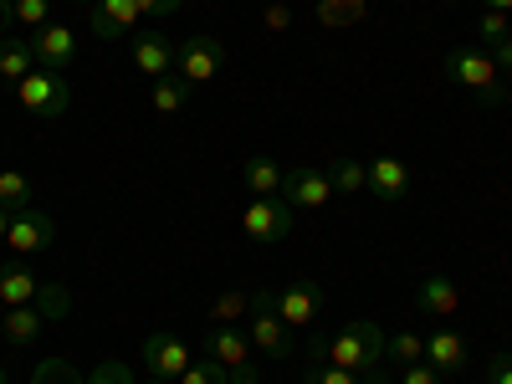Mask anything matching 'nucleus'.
<instances>
[{
	"label": "nucleus",
	"mask_w": 512,
	"mask_h": 384,
	"mask_svg": "<svg viewBox=\"0 0 512 384\" xmlns=\"http://www.w3.org/2000/svg\"><path fill=\"white\" fill-rule=\"evenodd\" d=\"M175 41H169V31H139L134 36V72H144L149 82L169 77L175 72Z\"/></svg>",
	"instance_id": "f8f14e48"
},
{
	"label": "nucleus",
	"mask_w": 512,
	"mask_h": 384,
	"mask_svg": "<svg viewBox=\"0 0 512 384\" xmlns=\"http://www.w3.org/2000/svg\"><path fill=\"white\" fill-rule=\"evenodd\" d=\"M6 241H11L16 256H36V251H47V246L57 241V221L47 216V210H36V205H31V210H16Z\"/></svg>",
	"instance_id": "9b49d317"
},
{
	"label": "nucleus",
	"mask_w": 512,
	"mask_h": 384,
	"mask_svg": "<svg viewBox=\"0 0 512 384\" xmlns=\"http://www.w3.org/2000/svg\"><path fill=\"white\" fill-rule=\"evenodd\" d=\"M41 328H47V313H41L36 303H21V308H6V323H0V333H6L11 349H31Z\"/></svg>",
	"instance_id": "6ab92c4d"
},
{
	"label": "nucleus",
	"mask_w": 512,
	"mask_h": 384,
	"mask_svg": "<svg viewBox=\"0 0 512 384\" xmlns=\"http://www.w3.org/2000/svg\"><path fill=\"white\" fill-rule=\"evenodd\" d=\"M139 6H144V16H149L154 26H164L169 16H175V11L185 6V0H139Z\"/></svg>",
	"instance_id": "f704fd0d"
},
{
	"label": "nucleus",
	"mask_w": 512,
	"mask_h": 384,
	"mask_svg": "<svg viewBox=\"0 0 512 384\" xmlns=\"http://www.w3.org/2000/svg\"><path fill=\"white\" fill-rule=\"evenodd\" d=\"M282 175H287V169L277 159H267V154H251L241 164V180H246L251 195H282Z\"/></svg>",
	"instance_id": "412c9836"
},
{
	"label": "nucleus",
	"mask_w": 512,
	"mask_h": 384,
	"mask_svg": "<svg viewBox=\"0 0 512 384\" xmlns=\"http://www.w3.org/2000/svg\"><path fill=\"white\" fill-rule=\"evenodd\" d=\"M88 384H139V379H134V369H128L123 359H98V369H93Z\"/></svg>",
	"instance_id": "72a5a7b5"
},
{
	"label": "nucleus",
	"mask_w": 512,
	"mask_h": 384,
	"mask_svg": "<svg viewBox=\"0 0 512 384\" xmlns=\"http://www.w3.org/2000/svg\"><path fill=\"white\" fill-rule=\"evenodd\" d=\"M328 180H333V195H359V190H369V164L354 154H338L328 164Z\"/></svg>",
	"instance_id": "5701e85b"
},
{
	"label": "nucleus",
	"mask_w": 512,
	"mask_h": 384,
	"mask_svg": "<svg viewBox=\"0 0 512 384\" xmlns=\"http://www.w3.org/2000/svg\"><path fill=\"white\" fill-rule=\"evenodd\" d=\"M0 205L11 210H31V180L26 175H16V169H0Z\"/></svg>",
	"instance_id": "bb28decb"
},
{
	"label": "nucleus",
	"mask_w": 512,
	"mask_h": 384,
	"mask_svg": "<svg viewBox=\"0 0 512 384\" xmlns=\"http://www.w3.org/2000/svg\"><path fill=\"white\" fill-rule=\"evenodd\" d=\"M6 231H11V210L0 205V241H6Z\"/></svg>",
	"instance_id": "37998d69"
},
{
	"label": "nucleus",
	"mask_w": 512,
	"mask_h": 384,
	"mask_svg": "<svg viewBox=\"0 0 512 384\" xmlns=\"http://www.w3.org/2000/svg\"><path fill=\"white\" fill-rule=\"evenodd\" d=\"M400 384H446V374H436L431 364H410L400 369Z\"/></svg>",
	"instance_id": "c9c22d12"
},
{
	"label": "nucleus",
	"mask_w": 512,
	"mask_h": 384,
	"mask_svg": "<svg viewBox=\"0 0 512 384\" xmlns=\"http://www.w3.org/2000/svg\"><path fill=\"white\" fill-rule=\"evenodd\" d=\"M36 308L47 313V323H57V318H67L72 297H67V287H62V282H41V292H36Z\"/></svg>",
	"instance_id": "2f4dec72"
},
{
	"label": "nucleus",
	"mask_w": 512,
	"mask_h": 384,
	"mask_svg": "<svg viewBox=\"0 0 512 384\" xmlns=\"http://www.w3.org/2000/svg\"><path fill=\"white\" fill-rule=\"evenodd\" d=\"M231 384H262V369H256V364H241V369H231Z\"/></svg>",
	"instance_id": "58836bf2"
},
{
	"label": "nucleus",
	"mask_w": 512,
	"mask_h": 384,
	"mask_svg": "<svg viewBox=\"0 0 512 384\" xmlns=\"http://www.w3.org/2000/svg\"><path fill=\"white\" fill-rule=\"evenodd\" d=\"M364 16H369L364 0H318V21H323L328 31H349V26H359Z\"/></svg>",
	"instance_id": "393cba45"
},
{
	"label": "nucleus",
	"mask_w": 512,
	"mask_h": 384,
	"mask_svg": "<svg viewBox=\"0 0 512 384\" xmlns=\"http://www.w3.org/2000/svg\"><path fill=\"white\" fill-rule=\"evenodd\" d=\"M226 67V47L216 36H205V31H190L180 41V52H175V72L190 82V88H200V82H216V72Z\"/></svg>",
	"instance_id": "39448f33"
},
{
	"label": "nucleus",
	"mask_w": 512,
	"mask_h": 384,
	"mask_svg": "<svg viewBox=\"0 0 512 384\" xmlns=\"http://www.w3.org/2000/svg\"><path fill=\"white\" fill-rule=\"evenodd\" d=\"M487 384H512V354H492L487 359Z\"/></svg>",
	"instance_id": "e433bc0d"
},
{
	"label": "nucleus",
	"mask_w": 512,
	"mask_h": 384,
	"mask_svg": "<svg viewBox=\"0 0 512 384\" xmlns=\"http://www.w3.org/2000/svg\"><path fill=\"white\" fill-rule=\"evenodd\" d=\"M26 72H36L31 41H26V36H0V77H6L11 88H16V82H21Z\"/></svg>",
	"instance_id": "4be33fe9"
},
{
	"label": "nucleus",
	"mask_w": 512,
	"mask_h": 384,
	"mask_svg": "<svg viewBox=\"0 0 512 384\" xmlns=\"http://www.w3.org/2000/svg\"><path fill=\"white\" fill-rule=\"evenodd\" d=\"M369 190H374L379 200L400 205V200L410 195V164H405V159H395V154L369 159Z\"/></svg>",
	"instance_id": "4468645a"
},
{
	"label": "nucleus",
	"mask_w": 512,
	"mask_h": 384,
	"mask_svg": "<svg viewBox=\"0 0 512 384\" xmlns=\"http://www.w3.org/2000/svg\"><path fill=\"white\" fill-rule=\"evenodd\" d=\"M384 344H390V333H384L374 318H349L328 338V364L354 369L364 384H390V369H384L390 354H384Z\"/></svg>",
	"instance_id": "f257e3e1"
},
{
	"label": "nucleus",
	"mask_w": 512,
	"mask_h": 384,
	"mask_svg": "<svg viewBox=\"0 0 512 384\" xmlns=\"http://www.w3.org/2000/svg\"><path fill=\"white\" fill-rule=\"evenodd\" d=\"M446 77L456 82V88L472 93L482 108H502L507 103V77L482 47H451L446 52Z\"/></svg>",
	"instance_id": "f03ea898"
},
{
	"label": "nucleus",
	"mask_w": 512,
	"mask_h": 384,
	"mask_svg": "<svg viewBox=\"0 0 512 384\" xmlns=\"http://www.w3.org/2000/svg\"><path fill=\"white\" fill-rule=\"evenodd\" d=\"M139 359H144V369H149V374L175 379V384H180V374L190 369V359H195V354H190V349L180 344V338L169 333V328H154V333L144 338V354H139Z\"/></svg>",
	"instance_id": "1a4fd4ad"
},
{
	"label": "nucleus",
	"mask_w": 512,
	"mask_h": 384,
	"mask_svg": "<svg viewBox=\"0 0 512 384\" xmlns=\"http://www.w3.org/2000/svg\"><path fill=\"white\" fill-rule=\"evenodd\" d=\"M72 6H93V0H72Z\"/></svg>",
	"instance_id": "49530a36"
},
{
	"label": "nucleus",
	"mask_w": 512,
	"mask_h": 384,
	"mask_svg": "<svg viewBox=\"0 0 512 384\" xmlns=\"http://www.w3.org/2000/svg\"><path fill=\"white\" fill-rule=\"evenodd\" d=\"M11 21L36 31V26H47L52 21V0H11Z\"/></svg>",
	"instance_id": "473e14b6"
},
{
	"label": "nucleus",
	"mask_w": 512,
	"mask_h": 384,
	"mask_svg": "<svg viewBox=\"0 0 512 384\" xmlns=\"http://www.w3.org/2000/svg\"><path fill=\"white\" fill-rule=\"evenodd\" d=\"M26 41H31V57H36V67H47V72H67V67L77 62V36H72L67 26H57V21L36 26Z\"/></svg>",
	"instance_id": "9d476101"
},
{
	"label": "nucleus",
	"mask_w": 512,
	"mask_h": 384,
	"mask_svg": "<svg viewBox=\"0 0 512 384\" xmlns=\"http://www.w3.org/2000/svg\"><path fill=\"white\" fill-rule=\"evenodd\" d=\"M246 338H251V349H256V354H272V359H292V354H297L292 328H287L282 313H277V287H256V292H251Z\"/></svg>",
	"instance_id": "7ed1b4c3"
},
{
	"label": "nucleus",
	"mask_w": 512,
	"mask_h": 384,
	"mask_svg": "<svg viewBox=\"0 0 512 384\" xmlns=\"http://www.w3.org/2000/svg\"><path fill=\"white\" fill-rule=\"evenodd\" d=\"M292 221H297V210L282 200V195H256L251 205H246V216H241V226H246V236L251 241H282V236H292Z\"/></svg>",
	"instance_id": "423d86ee"
},
{
	"label": "nucleus",
	"mask_w": 512,
	"mask_h": 384,
	"mask_svg": "<svg viewBox=\"0 0 512 384\" xmlns=\"http://www.w3.org/2000/svg\"><path fill=\"white\" fill-rule=\"evenodd\" d=\"M11 93H16V103H21L31 118H62V113H67V103H72L67 77H62V72H47V67L26 72Z\"/></svg>",
	"instance_id": "20e7f679"
},
{
	"label": "nucleus",
	"mask_w": 512,
	"mask_h": 384,
	"mask_svg": "<svg viewBox=\"0 0 512 384\" xmlns=\"http://www.w3.org/2000/svg\"><path fill=\"white\" fill-rule=\"evenodd\" d=\"M267 26H272V31H287V26H292V11H287V6H267Z\"/></svg>",
	"instance_id": "4c0bfd02"
},
{
	"label": "nucleus",
	"mask_w": 512,
	"mask_h": 384,
	"mask_svg": "<svg viewBox=\"0 0 512 384\" xmlns=\"http://www.w3.org/2000/svg\"><path fill=\"white\" fill-rule=\"evenodd\" d=\"M487 57H492V62L502 67V77H507V72H512V36L502 41V47H497V52H487Z\"/></svg>",
	"instance_id": "ea45409f"
},
{
	"label": "nucleus",
	"mask_w": 512,
	"mask_h": 384,
	"mask_svg": "<svg viewBox=\"0 0 512 384\" xmlns=\"http://www.w3.org/2000/svg\"><path fill=\"white\" fill-rule=\"evenodd\" d=\"M246 313H251V292H241V287L221 292L216 303H210V318H216V323H241Z\"/></svg>",
	"instance_id": "c85d7f7f"
},
{
	"label": "nucleus",
	"mask_w": 512,
	"mask_h": 384,
	"mask_svg": "<svg viewBox=\"0 0 512 384\" xmlns=\"http://www.w3.org/2000/svg\"><path fill=\"white\" fill-rule=\"evenodd\" d=\"M507 36H512V21H507V16H497V11H482V16H477V41H482V52H497Z\"/></svg>",
	"instance_id": "7c9ffc66"
},
{
	"label": "nucleus",
	"mask_w": 512,
	"mask_h": 384,
	"mask_svg": "<svg viewBox=\"0 0 512 384\" xmlns=\"http://www.w3.org/2000/svg\"><path fill=\"white\" fill-rule=\"evenodd\" d=\"M384 354H390V364L410 369V364H425V338L420 333H390V344H384Z\"/></svg>",
	"instance_id": "a878e982"
},
{
	"label": "nucleus",
	"mask_w": 512,
	"mask_h": 384,
	"mask_svg": "<svg viewBox=\"0 0 512 384\" xmlns=\"http://www.w3.org/2000/svg\"><path fill=\"white\" fill-rule=\"evenodd\" d=\"M482 11H497V16H512V0H482Z\"/></svg>",
	"instance_id": "79ce46f5"
},
{
	"label": "nucleus",
	"mask_w": 512,
	"mask_h": 384,
	"mask_svg": "<svg viewBox=\"0 0 512 384\" xmlns=\"http://www.w3.org/2000/svg\"><path fill=\"white\" fill-rule=\"evenodd\" d=\"M36 292H41V277L26 262H6V267H0V303H6V308L36 303Z\"/></svg>",
	"instance_id": "aec40b11"
},
{
	"label": "nucleus",
	"mask_w": 512,
	"mask_h": 384,
	"mask_svg": "<svg viewBox=\"0 0 512 384\" xmlns=\"http://www.w3.org/2000/svg\"><path fill=\"white\" fill-rule=\"evenodd\" d=\"M11 26H16L11 21V0H0V36H11Z\"/></svg>",
	"instance_id": "a19ab883"
},
{
	"label": "nucleus",
	"mask_w": 512,
	"mask_h": 384,
	"mask_svg": "<svg viewBox=\"0 0 512 384\" xmlns=\"http://www.w3.org/2000/svg\"><path fill=\"white\" fill-rule=\"evenodd\" d=\"M425 364H431L436 374H456L466 364V338L456 328H436L425 333Z\"/></svg>",
	"instance_id": "a211bd4d"
},
{
	"label": "nucleus",
	"mask_w": 512,
	"mask_h": 384,
	"mask_svg": "<svg viewBox=\"0 0 512 384\" xmlns=\"http://www.w3.org/2000/svg\"><path fill=\"white\" fill-rule=\"evenodd\" d=\"M31 384H88V379L77 374L72 359H41V364L31 369Z\"/></svg>",
	"instance_id": "cd10ccee"
},
{
	"label": "nucleus",
	"mask_w": 512,
	"mask_h": 384,
	"mask_svg": "<svg viewBox=\"0 0 512 384\" xmlns=\"http://www.w3.org/2000/svg\"><path fill=\"white\" fill-rule=\"evenodd\" d=\"M149 103H154V113H180V108L190 103V82H185L180 72L159 77L154 88H149Z\"/></svg>",
	"instance_id": "b1692460"
},
{
	"label": "nucleus",
	"mask_w": 512,
	"mask_h": 384,
	"mask_svg": "<svg viewBox=\"0 0 512 384\" xmlns=\"http://www.w3.org/2000/svg\"><path fill=\"white\" fill-rule=\"evenodd\" d=\"M303 384H364L354 369L328 364V333H313L303 349Z\"/></svg>",
	"instance_id": "dca6fc26"
},
{
	"label": "nucleus",
	"mask_w": 512,
	"mask_h": 384,
	"mask_svg": "<svg viewBox=\"0 0 512 384\" xmlns=\"http://www.w3.org/2000/svg\"><path fill=\"white\" fill-rule=\"evenodd\" d=\"M323 303H328V292L313 277H297L292 287H277V313L287 328H313L323 318Z\"/></svg>",
	"instance_id": "0eeeda50"
},
{
	"label": "nucleus",
	"mask_w": 512,
	"mask_h": 384,
	"mask_svg": "<svg viewBox=\"0 0 512 384\" xmlns=\"http://www.w3.org/2000/svg\"><path fill=\"white\" fill-rule=\"evenodd\" d=\"M282 200H287L292 210H323V205L333 200L328 169H318V164H297V169H287V175H282Z\"/></svg>",
	"instance_id": "6e6552de"
},
{
	"label": "nucleus",
	"mask_w": 512,
	"mask_h": 384,
	"mask_svg": "<svg viewBox=\"0 0 512 384\" xmlns=\"http://www.w3.org/2000/svg\"><path fill=\"white\" fill-rule=\"evenodd\" d=\"M144 384H175V379H159V374H149V379H144Z\"/></svg>",
	"instance_id": "c03bdc74"
},
{
	"label": "nucleus",
	"mask_w": 512,
	"mask_h": 384,
	"mask_svg": "<svg viewBox=\"0 0 512 384\" xmlns=\"http://www.w3.org/2000/svg\"><path fill=\"white\" fill-rule=\"evenodd\" d=\"M415 308H420V318H451V313L461 308V287H456L451 277H441V272L420 277V287H415Z\"/></svg>",
	"instance_id": "2eb2a0df"
},
{
	"label": "nucleus",
	"mask_w": 512,
	"mask_h": 384,
	"mask_svg": "<svg viewBox=\"0 0 512 384\" xmlns=\"http://www.w3.org/2000/svg\"><path fill=\"white\" fill-rule=\"evenodd\" d=\"M0 384H11V374H6V369H0Z\"/></svg>",
	"instance_id": "a18cd8bd"
},
{
	"label": "nucleus",
	"mask_w": 512,
	"mask_h": 384,
	"mask_svg": "<svg viewBox=\"0 0 512 384\" xmlns=\"http://www.w3.org/2000/svg\"><path fill=\"white\" fill-rule=\"evenodd\" d=\"M200 354L221 359L226 369L256 364V359H251V338H246V328H236V323H210V333L200 338Z\"/></svg>",
	"instance_id": "ddd939ff"
},
{
	"label": "nucleus",
	"mask_w": 512,
	"mask_h": 384,
	"mask_svg": "<svg viewBox=\"0 0 512 384\" xmlns=\"http://www.w3.org/2000/svg\"><path fill=\"white\" fill-rule=\"evenodd\" d=\"M134 21H144L139 0H98V6H93V31H98V41H118L123 31H134Z\"/></svg>",
	"instance_id": "f3484780"
},
{
	"label": "nucleus",
	"mask_w": 512,
	"mask_h": 384,
	"mask_svg": "<svg viewBox=\"0 0 512 384\" xmlns=\"http://www.w3.org/2000/svg\"><path fill=\"white\" fill-rule=\"evenodd\" d=\"M180 384H231V369L221 359L200 354V359H190V369L180 374Z\"/></svg>",
	"instance_id": "c756f323"
}]
</instances>
